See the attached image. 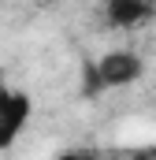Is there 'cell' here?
<instances>
[{
	"instance_id": "1",
	"label": "cell",
	"mask_w": 156,
	"mask_h": 160,
	"mask_svg": "<svg viewBox=\"0 0 156 160\" xmlns=\"http://www.w3.org/2000/svg\"><path fill=\"white\" fill-rule=\"evenodd\" d=\"M145 75V60L130 48H112L100 60L85 63V93H100V89H123Z\"/></svg>"
},
{
	"instance_id": "2",
	"label": "cell",
	"mask_w": 156,
	"mask_h": 160,
	"mask_svg": "<svg viewBox=\"0 0 156 160\" xmlns=\"http://www.w3.org/2000/svg\"><path fill=\"white\" fill-rule=\"evenodd\" d=\"M30 116H34L30 93L11 89V86L0 82V153H7V149L22 138V130L30 127Z\"/></svg>"
},
{
	"instance_id": "3",
	"label": "cell",
	"mask_w": 156,
	"mask_h": 160,
	"mask_svg": "<svg viewBox=\"0 0 156 160\" xmlns=\"http://www.w3.org/2000/svg\"><path fill=\"white\" fill-rule=\"evenodd\" d=\"M104 19L115 30H138L156 19V0H104Z\"/></svg>"
},
{
	"instance_id": "4",
	"label": "cell",
	"mask_w": 156,
	"mask_h": 160,
	"mask_svg": "<svg viewBox=\"0 0 156 160\" xmlns=\"http://www.w3.org/2000/svg\"><path fill=\"white\" fill-rule=\"evenodd\" d=\"M56 160H108V157H100L93 149H67V153H60Z\"/></svg>"
}]
</instances>
